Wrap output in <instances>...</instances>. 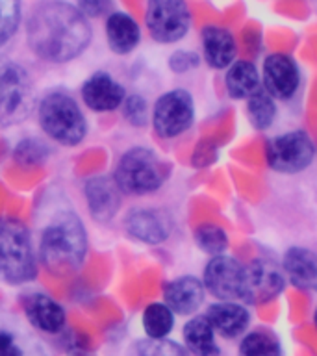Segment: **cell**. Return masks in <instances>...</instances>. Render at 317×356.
<instances>
[{"mask_svg":"<svg viewBox=\"0 0 317 356\" xmlns=\"http://www.w3.org/2000/svg\"><path fill=\"white\" fill-rule=\"evenodd\" d=\"M286 275L273 261L254 260L245 266L243 300L250 305H263L282 293Z\"/></svg>","mask_w":317,"mask_h":356,"instance_id":"12","label":"cell"},{"mask_svg":"<svg viewBox=\"0 0 317 356\" xmlns=\"http://www.w3.org/2000/svg\"><path fill=\"white\" fill-rule=\"evenodd\" d=\"M124 117L133 127H143L149 119V104L143 97L132 95L124 100Z\"/></svg>","mask_w":317,"mask_h":356,"instance_id":"30","label":"cell"},{"mask_svg":"<svg viewBox=\"0 0 317 356\" xmlns=\"http://www.w3.org/2000/svg\"><path fill=\"white\" fill-rule=\"evenodd\" d=\"M165 163L149 149L136 147L122 154L115 169V184L130 195H147L165 182Z\"/></svg>","mask_w":317,"mask_h":356,"instance_id":"5","label":"cell"},{"mask_svg":"<svg viewBox=\"0 0 317 356\" xmlns=\"http://www.w3.org/2000/svg\"><path fill=\"white\" fill-rule=\"evenodd\" d=\"M200 41H202V58L211 69L222 71L236 61L238 44L232 32L227 28L206 26L200 33Z\"/></svg>","mask_w":317,"mask_h":356,"instance_id":"15","label":"cell"},{"mask_svg":"<svg viewBox=\"0 0 317 356\" xmlns=\"http://www.w3.org/2000/svg\"><path fill=\"white\" fill-rule=\"evenodd\" d=\"M171 219L161 210H143L132 211L127 217V232L138 241L147 245H158L165 241L171 234Z\"/></svg>","mask_w":317,"mask_h":356,"instance_id":"13","label":"cell"},{"mask_svg":"<svg viewBox=\"0 0 317 356\" xmlns=\"http://www.w3.org/2000/svg\"><path fill=\"white\" fill-rule=\"evenodd\" d=\"M35 256L24 222L0 219V278L8 284H22L35 277Z\"/></svg>","mask_w":317,"mask_h":356,"instance_id":"3","label":"cell"},{"mask_svg":"<svg viewBox=\"0 0 317 356\" xmlns=\"http://www.w3.org/2000/svg\"><path fill=\"white\" fill-rule=\"evenodd\" d=\"M195 121L193 97L186 89H172L156 100L152 124L160 138H178Z\"/></svg>","mask_w":317,"mask_h":356,"instance_id":"9","label":"cell"},{"mask_svg":"<svg viewBox=\"0 0 317 356\" xmlns=\"http://www.w3.org/2000/svg\"><path fill=\"white\" fill-rule=\"evenodd\" d=\"M238 356H282V343L271 330L256 328L239 341Z\"/></svg>","mask_w":317,"mask_h":356,"instance_id":"24","label":"cell"},{"mask_svg":"<svg viewBox=\"0 0 317 356\" xmlns=\"http://www.w3.org/2000/svg\"><path fill=\"white\" fill-rule=\"evenodd\" d=\"M204 284L195 277H178L163 288L165 305L172 310V314L191 316L199 310L204 300Z\"/></svg>","mask_w":317,"mask_h":356,"instance_id":"17","label":"cell"},{"mask_svg":"<svg viewBox=\"0 0 317 356\" xmlns=\"http://www.w3.org/2000/svg\"><path fill=\"white\" fill-rule=\"evenodd\" d=\"M76 8L83 17H104L111 11V0H76Z\"/></svg>","mask_w":317,"mask_h":356,"instance_id":"33","label":"cell"},{"mask_svg":"<svg viewBox=\"0 0 317 356\" xmlns=\"http://www.w3.org/2000/svg\"><path fill=\"white\" fill-rule=\"evenodd\" d=\"M147 28L158 43H177L188 35L191 15L186 0H149Z\"/></svg>","mask_w":317,"mask_h":356,"instance_id":"8","label":"cell"},{"mask_svg":"<svg viewBox=\"0 0 317 356\" xmlns=\"http://www.w3.org/2000/svg\"><path fill=\"white\" fill-rule=\"evenodd\" d=\"M28 44L41 60L65 63L74 60L91 41L88 17L63 0H44L28 21Z\"/></svg>","mask_w":317,"mask_h":356,"instance_id":"1","label":"cell"},{"mask_svg":"<svg viewBox=\"0 0 317 356\" xmlns=\"http://www.w3.org/2000/svg\"><path fill=\"white\" fill-rule=\"evenodd\" d=\"M21 21V0H0V47L10 41Z\"/></svg>","mask_w":317,"mask_h":356,"instance_id":"29","label":"cell"},{"mask_svg":"<svg viewBox=\"0 0 317 356\" xmlns=\"http://www.w3.org/2000/svg\"><path fill=\"white\" fill-rule=\"evenodd\" d=\"M247 117L256 130H267L277 117V100L261 88L250 99H247Z\"/></svg>","mask_w":317,"mask_h":356,"instance_id":"25","label":"cell"},{"mask_svg":"<svg viewBox=\"0 0 317 356\" xmlns=\"http://www.w3.org/2000/svg\"><path fill=\"white\" fill-rule=\"evenodd\" d=\"M266 156L273 171L295 175L311 165L316 147L308 134L302 130H291L269 139Z\"/></svg>","mask_w":317,"mask_h":356,"instance_id":"7","label":"cell"},{"mask_svg":"<svg viewBox=\"0 0 317 356\" xmlns=\"http://www.w3.org/2000/svg\"><path fill=\"white\" fill-rule=\"evenodd\" d=\"M22 308H24L28 321L43 332L56 334L65 327V312L54 299H50L49 295H26L22 299Z\"/></svg>","mask_w":317,"mask_h":356,"instance_id":"19","label":"cell"},{"mask_svg":"<svg viewBox=\"0 0 317 356\" xmlns=\"http://www.w3.org/2000/svg\"><path fill=\"white\" fill-rule=\"evenodd\" d=\"M260 76L261 88L275 100H291L299 93L300 69L295 58L289 54L275 52L267 56Z\"/></svg>","mask_w":317,"mask_h":356,"instance_id":"11","label":"cell"},{"mask_svg":"<svg viewBox=\"0 0 317 356\" xmlns=\"http://www.w3.org/2000/svg\"><path fill=\"white\" fill-rule=\"evenodd\" d=\"M106 38L113 52L128 54L138 47L141 32H139L138 22L127 13H110L106 21Z\"/></svg>","mask_w":317,"mask_h":356,"instance_id":"22","label":"cell"},{"mask_svg":"<svg viewBox=\"0 0 317 356\" xmlns=\"http://www.w3.org/2000/svg\"><path fill=\"white\" fill-rule=\"evenodd\" d=\"M186 349L193 356H219L216 330L206 316L191 317L182 330Z\"/></svg>","mask_w":317,"mask_h":356,"instance_id":"23","label":"cell"},{"mask_svg":"<svg viewBox=\"0 0 317 356\" xmlns=\"http://www.w3.org/2000/svg\"><path fill=\"white\" fill-rule=\"evenodd\" d=\"M174 327V314L165 302H152L143 312V328L152 339L167 338Z\"/></svg>","mask_w":317,"mask_h":356,"instance_id":"26","label":"cell"},{"mask_svg":"<svg viewBox=\"0 0 317 356\" xmlns=\"http://www.w3.org/2000/svg\"><path fill=\"white\" fill-rule=\"evenodd\" d=\"M282 271L295 288L317 291V254L306 247H289L284 252Z\"/></svg>","mask_w":317,"mask_h":356,"instance_id":"16","label":"cell"},{"mask_svg":"<svg viewBox=\"0 0 317 356\" xmlns=\"http://www.w3.org/2000/svg\"><path fill=\"white\" fill-rule=\"evenodd\" d=\"M82 99L91 110L111 111L124 102V89L108 72H95L82 86Z\"/></svg>","mask_w":317,"mask_h":356,"instance_id":"18","label":"cell"},{"mask_svg":"<svg viewBox=\"0 0 317 356\" xmlns=\"http://www.w3.org/2000/svg\"><path fill=\"white\" fill-rule=\"evenodd\" d=\"M0 356H26L15 336L4 328H0Z\"/></svg>","mask_w":317,"mask_h":356,"instance_id":"34","label":"cell"},{"mask_svg":"<svg viewBox=\"0 0 317 356\" xmlns=\"http://www.w3.org/2000/svg\"><path fill=\"white\" fill-rule=\"evenodd\" d=\"M202 284L217 300H243L245 266L232 256H213L206 266Z\"/></svg>","mask_w":317,"mask_h":356,"instance_id":"10","label":"cell"},{"mask_svg":"<svg viewBox=\"0 0 317 356\" xmlns=\"http://www.w3.org/2000/svg\"><path fill=\"white\" fill-rule=\"evenodd\" d=\"M200 63V56L197 52H191V50H178L169 58V67L171 71L178 72V74H184V72H189L197 69Z\"/></svg>","mask_w":317,"mask_h":356,"instance_id":"32","label":"cell"},{"mask_svg":"<svg viewBox=\"0 0 317 356\" xmlns=\"http://www.w3.org/2000/svg\"><path fill=\"white\" fill-rule=\"evenodd\" d=\"M314 323H316V328H317V308H316V314H314Z\"/></svg>","mask_w":317,"mask_h":356,"instance_id":"35","label":"cell"},{"mask_svg":"<svg viewBox=\"0 0 317 356\" xmlns=\"http://www.w3.org/2000/svg\"><path fill=\"white\" fill-rule=\"evenodd\" d=\"M195 243L206 254L219 256L222 254L228 247L227 232L217 225H202L195 230Z\"/></svg>","mask_w":317,"mask_h":356,"instance_id":"27","label":"cell"},{"mask_svg":"<svg viewBox=\"0 0 317 356\" xmlns=\"http://www.w3.org/2000/svg\"><path fill=\"white\" fill-rule=\"evenodd\" d=\"M39 252L49 271H76L88 252V236L82 221L71 211L56 216L41 234Z\"/></svg>","mask_w":317,"mask_h":356,"instance_id":"2","label":"cell"},{"mask_svg":"<svg viewBox=\"0 0 317 356\" xmlns=\"http://www.w3.org/2000/svg\"><path fill=\"white\" fill-rule=\"evenodd\" d=\"M39 124L47 136L61 145H78L88 130L82 110L74 99L60 91L47 95L41 100Z\"/></svg>","mask_w":317,"mask_h":356,"instance_id":"4","label":"cell"},{"mask_svg":"<svg viewBox=\"0 0 317 356\" xmlns=\"http://www.w3.org/2000/svg\"><path fill=\"white\" fill-rule=\"evenodd\" d=\"M32 82L17 63L0 61V127L24 121L32 110Z\"/></svg>","mask_w":317,"mask_h":356,"instance_id":"6","label":"cell"},{"mask_svg":"<svg viewBox=\"0 0 317 356\" xmlns=\"http://www.w3.org/2000/svg\"><path fill=\"white\" fill-rule=\"evenodd\" d=\"M115 180L106 177H95L86 184V200L91 216L100 222L110 221L121 204V195Z\"/></svg>","mask_w":317,"mask_h":356,"instance_id":"20","label":"cell"},{"mask_svg":"<svg viewBox=\"0 0 317 356\" xmlns=\"http://www.w3.org/2000/svg\"><path fill=\"white\" fill-rule=\"evenodd\" d=\"M136 350L138 356H189V350L184 345L167 338L143 339L139 341Z\"/></svg>","mask_w":317,"mask_h":356,"instance_id":"28","label":"cell"},{"mask_svg":"<svg viewBox=\"0 0 317 356\" xmlns=\"http://www.w3.org/2000/svg\"><path fill=\"white\" fill-rule=\"evenodd\" d=\"M44 149L47 147H43L35 139H26V141H22L15 149V158L21 163H39L44 158V154H47Z\"/></svg>","mask_w":317,"mask_h":356,"instance_id":"31","label":"cell"},{"mask_svg":"<svg viewBox=\"0 0 317 356\" xmlns=\"http://www.w3.org/2000/svg\"><path fill=\"white\" fill-rule=\"evenodd\" d=\"M216 334L227 339L243 336L250 325V314L243 305L236 300H217L204 314Z\"/></svg>","mask_w":317,"mask_h":356,"instance_id":"14","label":"cell"},{"mask_svg":"<svg viewBox=\"0 0 317 356\" xmlns=\"http://www.w3.org/2000/svg\"><path fill=\"white\" fill-rule=\"evenodd\" d=\"M225 88L228 97L247 100L261 89V76L258 67L249 60H236L225 72Z\"/></svg>","mask_w":317,"mask_h":356,"instance_id":"21","label":"cell"}]
</instances>
